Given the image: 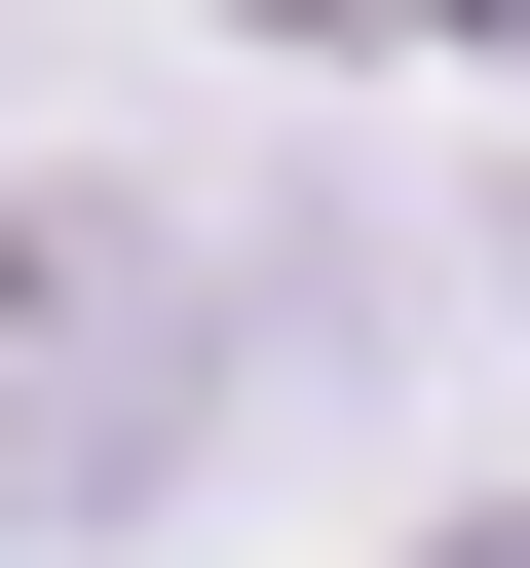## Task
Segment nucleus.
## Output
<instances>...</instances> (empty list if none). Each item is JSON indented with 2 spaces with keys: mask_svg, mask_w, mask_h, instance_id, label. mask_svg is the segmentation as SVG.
I'll return each instance as SVG.
<instances>
[{
  "mask_svg": "<svg viewBox=\"0 0 530 568\" xmlns=\"http://www.w3.org/2000/svg\"><path fill=\"white\" fill-rule=\"evenodd\" d=\"M227 455V227L190 190H0V568H114L152 493Z\"/></svg>",
  "mask_w": 530,
  "mask_h": 568,
  "instance_id": "nucleus-1",
  "label": "nucleus"
}]
</instances>
